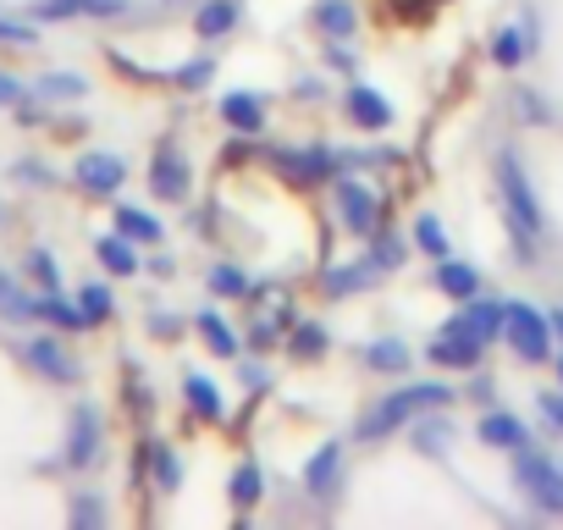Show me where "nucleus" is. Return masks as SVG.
<instances>
[{
	"label": "nucleus",
	"mask_w": 563,
	"mask_h": 530,
	"mask_svg": "<svg viewBox=\"0 0 563 530\" xmlns=\"http://www.w3.org/2000/svg\"><path fill=\"white\" fill-rule=\"evenodd\" d=\"M453 393L442 387V382H420V387H398V393H387L365 420H360V442H382V437H393L398 426H409L420 409H442Z\"/></svg>",
	"instance_id": "1"
},
{
	"label": "nucleus",
	"mask_w": 563,
	"mask_h": 530,
	"mask_svg": "<svg viewBox=\"0 0 563 530\" xmlns=\"http://www.w3.org/2000/svg\"><path fill=\"white\" fill-rule=\"evenodd\" d=\"M497 194H503V210H508V227L519 232V243L541 238V227H547L541 221V199H536V188H530V177H525L514 150L497 155Z\"/></svg>",
	"instance_id": "2"
},
{
	"label": "nucleus",
	"mask_w": 563,
	"mask_h": 530,
	"mask_svg": "<svg viewBox=\"0 0 563 530\" xmlns=\"http://www.w3.org/2000/svg\"><path fill=\"white\" fill-rule=\"evenodd\" d=\"M481 349H486V338H481L464 316H453V321L431 338L426 360H431V365H442V371H475V365H481Z\"/></svg>",
	"instance_id": "3"
},
{
	"label": "nucleus",
	"mask_w": 563,
	"mask_h": 530,
	"mask_svg": "<svg viewBox=\"0 0 563 530\" xmlns=\"http://www.w3.org/2000/svg\"><path fill=\"white\" fill-rule=\"evenodd\" d=\"M508 343L519 360H552V316H541L536 305H508Z\"/></svg>",
	"instance_id": "4"
},
{
	"label": "nucleus",
	"mask_w": 563,
	"mask_h": 530,
	"mask_svg": "<svg viewBox=\"0 0 563 530\" xmlns=\"http://www.w3.org/2000/svg\"><path fill=\"white\" fill-rule=\"evenodd\" d=\"M514 475H519V486H525L547 514H563V470H558L552 459H541V453H525V448H519Z\"/></svg>",
	"instance_id": "5"
},
{
	"label": "nucleus",
	"mask_w": 563,
	"mask_h": 530,
	"mask_svg": "<svg viewBox=\"0 0 563 530\" xmlns=\"http://www.w3.org/2000/svg\"><path fill=\"white\" fill-rule=\"evenodd\" d=\"M338 210H343V227H349L354 238H371L376 221H382V199H376L360 177H343V183H338Z\"/></svg>",
	"instance_id": "6"
},
{
	"label": "nucleus",
	"mask_w": 563,
	"mask_h": 530,
	"mask_svg": "<svg viewBox=\"0 0 563 530\" xmlns=\"http://www.w3.org/2000/svg\"><path fill=\"white\" fill-rule=\"evenodd\" d=\"M95 453H100V415H95V404H78L73 426H67V464L84 470V464H95Z\"/></svg>",
	"instance_id": "7"
},
{
	"label": "nucleus",
	"mask_w": 563,
	"mask_h": 530,
	"mask_svg": "<svg viewBox=\"0 0 563 530\" xmlns=\"http://www.w3.org/2000/svg\"><path fill=\"white\" fill-rule=\"evenodd\" d=\"M78 183H84L95 199H106V194H117V188L128 183V166L100 150V155H84V161H78Z\"/></svg>",
	"instance_id": "8"
},
{
	"label": "nucleus",
	"mask_w": 563,
	"mask_h": 530,
	"mask_svg": "<svg viewBox=\"0 0 563 530\" xmlns=\"http://www.w3.org/2000/svg\"><path fill=\"white\" fill-rule=\"evenodd\" d=\"M150 188H155L161 199H183V194H188V161H183L172 144L155 150V161H150Z\"/></svg>",
	"instance_id": "9"
},
{
	"label": "nucleus",
	"mask_w": 563,
	"mask_h": 530,
	"mask_svg": "<svg viewBox=\"0 0 563 530\" xmlns=\"http://www.w3.org/2000/svg\"><path fill=\"white\" fill-rule=\"evenodd\" d=\"M276 172L288 183H321L332 177V150H288V155H276Z\"/></svg>",
	"instance_id": "10"
},
{
	"label": "nucleus",
	"mask_w": 563,
	"mask_h": 530,
	"mask_svg": "<svg viewBox=\"0 0 563 530\" xmlns=\"http://www.w3.org/2000/svg\"><path fill=\"white\" fill-rule=\"evenodd\" d=\"M349 117L365 128V133H382V128H393V106L371 89V84H354L349 89Z\"/></svg>",
	"instance_id": "11"
},
{
	"label": "nucleus",
	"mask_w": 563,
	"mask_h": 530,
	"mask_svg": "<svg viewBox=\"0 0 563 530\" xmlns=\"http://www.w3.org/2000/svg\"><path fill=\"white\" fill-rule=\"evenodd\" d=\"M238 18H243V0H205V7L194 12V34L199 40H221V34L238 29Z\"/></svg>",
	"instance_id": "12"
},
{
	"label": "nucleus",
	"mask_w": 563,
	"mask_h": 530,
	"mask_svg": "<svg viewBox=\"0 0 563 530\" xmlns=\"http://www.w3.org/2000/svg\"><path fill=\"white\" fill-rule=\"evenodd\" d=\"M221 122H227L232 133H260V128H265V106H260L254 95H243V89H227V95H221Z\"/></svg>",
	"instance_id": "13"
},
{
	"label": "nucleus",
	"mask_w": 563,
	"mask_h": 530,
	"mask_svg": "<svg viewBox=\"0 0 563 530\" xmlns=\"http://www.w3.org/2000/svg\"><path fill=\"white\" fill-rule=\"evenodd\" d=\"M316 29L327 40H349V34H360V7L354 0H316Z\"/></svg>",
	"instance_id": "14"
},
{
	"label": "nucleus",
	"mask_w": 563,
	"mask_h": 530,
	"mask_svg": "<svg viewBox=\"0 0 563 530\" xmlns=\"http://www.w3.org/2000/svg\"><path fill=\"white\" fill-rule=\"evenodd\" d=\"M481 442H486V448H514V453H519V448L530 442V431H525V420L492 409V415H481Z\"/></svg>",
	"instance_id": "15"
},
{
	"label": "nucleus",
	"mask_w": 563,
	"mask_h": 530,
	"mask_svg": "<svg viewBox=\"0 0 563 530\" xmlns=\"http://www.w3.org/2000/svg\"><path fill=\"white\" fill-rule=\"evenodd\" d=\"M437 288H442L448 299H475V294H481V272H475V265H464V260H448V254H442Z\"/></svg>",
	"instance_id": "16"
},
{
	"label": "nucleus",
	"mask_w": 563,
	"mask_h": 530,
	"mask_svg": "<svg viewBox=\"0 0 563 530\" xmlns=\"http://www.w3.org/2000/svg\"><path fill=\"white\" fill-rule=\"evenodd\" d=\"M338 470H343V448H338V442H321V448H316V459L305 464V486L327 497V492L338 486Z\"/></svg>",
	"instance_id": "17"
},
{
	"label": "nucleus",
	"mask_w": 563,
	"mask_h": 530,
	"mask_svg": "<svg viewBox=\"0 0 563 530\" xmlns=\"http://www.w3.org/2000/svg\"><path fill=\"white\" fill-rule=\"evenodd\" d=\"M29 360H34L51 382H73V376H78V365L67 360V349H62L56 338H34V343H29Z\"/></svg>",
	"instance_id": "18"
},
{
	"label": "nucleus",
	"mask_w": 563,
	"mask_h": 530,
	"mask_svg": "<svg viewBox=\"0 0 563 530\" xmlns=\"http://www.w3.org/2000/svg\"><path fill=\"white\" fill-rule=\"evenodd\" d=\"M530 51H536V45H530V23H519V29H503V34L492 40V62H497V67H519Z\"/></svg>",
	"instance_id": "19"
},
{
	"label": "nucleus",
	"mask_w": 563,
	"mask_h": 530,
	"mask_svg": "<svg viewBox=\"0 0 563 530\" xmlns=\"http://www.w3.org/2000/svg\"><path fill=\"white\" fill-rule=\"evenodd\" d=\"M183 393H188V409H194V415H205V420H221V415H227V404H221V393H216L210 376L194 371V376L183 382Z\"/></svg>",
	"instance_id": "20"
},
{
	"label": "nucleus",
	"mask_w": 563,
	"mask_h": 530,
	"mask_svg": "<svg viewBox=\"0 0 563 530\" xmlns=\"http://www.w3.org/2000/svg\"><path fill=\"white\" fill-rule=\"evenodd\" d=\"M117 232L133 238V243H161V221L150 210H139V205H122L117 210Z\"/></svg>",
	"instance_id": "21"
},
{
	"label": "nucleus",
	"mask_w": 563,
	"mask_h": 530,
	"mask_svg": "<svg viewBox=\"0 0 563 530\" xmlns=\"http://www.w3.org/2000/svg\"><path fill=\"white\" fill-rule=\"evenodd\" d=\"M464 321H470V327H475V332H481V338L492 343V338H497V332L508 327V305H497V299H470Z\"/></svg>",
	"instance_id": "22"
},
{
	"label": "nucleus",
	"mask_w": 563,
	"mask_h": 530,
	"mask_svg": "<svg viewBox=\"0 0 563 530\" xmlns=\"http://www.w3.org/2000/svg\"><path fill=\"white\" fill-rule=\"evenodd\" d=\"M100 260L111 265L117 277H133V272H139V249H133V238H122V232L100 238Z\"/></svg>",
	"instance_id": "23"
},
{
	"label": "nucleus",
	"mask_w": 563,
	"mask_h": 530,
	"mask_svg": "<svg viewBox=\"0 0 563 530\" xmlns=\"http://www.w3.org/2000/svg\"><path fill=\"white\" fill-rule=\"evenodd\" d=\"M409 360H415V354H409L398 338H382V343L365 354V365H371V371H382V376H404V371H409Z\"/></svg>",
	"instance_id": "24"
},
{
	"label": "nucleus",
	"mask_w": 563,
	"mask_h": 530,
	"mask_svg": "<svg viewBox=\"0 0 563 530\" xmlns=\"http://www.w3.org/2000/svg\"><path fill=\"white\" fill-rule=\"evenodd\" d=\"M34 316H45V321H56V327H67V332H78V327H89V316H84V305H67V299H56V294H45V299L34 305Z\"/></svg>",
	"instance_id": "25"
},
{
	"label": "nucleus",
	"mask_w": 563,
	"mask_h": 530,
	"mask_svg": "<svg viewBox=\"0 0 563 530\" xmlns=\"http://www.w3.org/2000/svg\"><path fill=\"white\" fill-rule=\"evenodd\" d=\"M371 277H376L371 260H360V265H332V272H327V294H354V288H365Z\"/></svg>",
	"instance_id": "26"
},
{
	"label": "nucleus",
	"mask_w": 563,
	"mask_h": 530,
	"mask_svg": "<svg viewBox=\"0 0 563 530\" xmlns=\"http://www.w3.org/2000/svg\"><path fill=\"white\" fill-rule=\"evenodd\" d=\"M150 459H155V486L161 492H183V464L166 442H150Z\"/></svg>",
	"instance_id": "27"
},
{
	"label": "nucleus",
	"mask_w": 563,
	"mask_h": 530,
	"mask_svg": "<svg viewBox=\"0 0 563 530\" xmlns=\"http://www.w3.org/2000/svg\"><path fill=\"white\" fill-rule=\"evenodd\" d=\"M199 332H205V343H210L216 354H238V349H243V343H238V332H232L216 310H205V316H199Z\"/></svg>",
	"instance_id": "28"
},
{
	"label": "nucleus",
	"mask_w": 563,
	"mask_h": 530,
	"mask_svg": "<svg viewBox=\"0 0 563 530\" xmlns=\"http://www.w3.org/2000/svg\"><path fill=\"white\" fill-rule=\"evenodd\" d=\"M84 89H89V84H84L78 73H45V78H40V95H45V100H78Z\"/></svg>",
	"instance_id": "29"
},
{
	"label": "nucleus",
	"mask_w": 563,
	"mask_h": 530,
	"mask_svg": "<svg viewBox=\"0 0 563 530\" xmlns=\"http://www.w3.org/2000/svg\"><path fill=\"white\" fill-rule=\"evenodd\" d=\"M398 260H404V238H393V232H371V265H376V272H393Z\"/></svg>",
	"instance_id": "30"
},
{
	"label": "nucleus",
	"mask_w": 563,
	"mask_h": 530,
	"mask_svg": "<svg viewBox=\"0 0 563 530\" xmlns=\"http://www.w3.org/2000/svg\"><path fill=\"white\" fill-rule=\"evenodd\" d=\"M260 492H265V486H260V470H254V464H238V475H232V503H238V508H254Z\"/></svg>",
	"instance_id": "31"
},
{
	"label": "nucleus",
	"mask_w": 563,
	"mask_h": 530,
	"mask_svg": "<svg viewBox=\"0 0 563 530\" xmlns=\"http://www.w3.org/2000/svg\"><path fill=\"white\" fill-rule=\"evenodd\" d=\"M415 243H420L426 254L442 260V254H448V232H442V221H437V216H420V221H415Z\"/></svg>",
	"instance_id": "32"
},
{
	"label": "nucleus",
	"mask_w": 563,
	"mask_h": 530,
	"mask_svg": "<svg viewBox=\"0 0 563 530\" xmlns=\"http://www.w3.org/2000/svg\"><path fill=\"white\" fill-rule=\"evenodd\" d=\"M78 305H84V316H89V327H100V321H111V288H100V283H89V288L78 294Z\"/></svg>",
	"instance_id": "33"
},
{
	"label": "nucleus",
	"mask_w": 563,
	"mask_h": 530,
	"mask_svg": "<svg viewBox=\"0 0 563 530\" xmlns=\"http://www.w3.org/2000/svg\"><path fill=\"white\" fill-rule=\"evenodd\" d=\"M299 360H316V354H327V327H316V321H305L299 332H294V343H288Z\"/></svg>",
	"instance_id": "34"
},
{
	"label": "nucleus",
	"mask_w": 563,
	"mask_h": 530,
	"mask_svg": "<svg viewBox=\"0 0 563 530\" xmlns=\"http://www.w3.org/2000/svg\"><path fill=\"white\" fill-rule=\"evenodd\" d=\"M249 288V277L238 272V265H216L210 272V294H243Z\"/></svg>",
	"instance_id": "35"
},
{
	"label": "nucleus",
	"mask_w": 563,
	"mask_h": 530,
	"mask_svg": "<svg viewBox=\"0 0 563 530\" xmlns=\"http://www.w3.org/2000/svg\"><path fill=\"white\" fill-rule=\"evenodd\" d=\"M0 316H12V321H18V316H34V305H29L12 283H0Z\"/></svg>",
	"instance_id": "36"
},
{
	"label": "nucleus",
	"mask_w": 563,
	"mask_h": 530,
	"mask_svg": "<svg viewBox=\"0 0 563 530\" xmlns=\"http://www.w3.org/2000/svg\"><path fill=\"white\" fill-rule=\"evenodd\" d=\"M29 272H34V283H45V288H51V294H56V283H62V272H56V260H51V254H45V249H40V254H34V260H29Z\"/></svg>",
	"instance_id": "37"
},
{
	"label": "nucleus",
	"mask_w": 563,
	"mask_h": 530,
	"mask_svg": "<svg viewBox=\"0 0 563 530\" xmlns=\"http://www.w3.org/2000/svg\"><path fill=\"white\" fill-rule=\"evenodd\" d=\"M210 84V62H188L177 67V89H205Z\"/></svg>",
	"instance_id": "38"
},
{
	"label": "nucleus",
	"mask_w": 563,
	"mask_h": 530,
	"mask_svg": "<svg viewBox=\"0 0 563 530\" xmlns=\"http://www.w3.org/2000/svg\"><path fill=\"white\" fill-rule=\"evenodd\" d=\"M45 23H62V18H78V0H40V7H34Z\"/></svg>",
	"instance_id": "39"
},
{
	"label": "nucleus",
	"mask_w": 563,
	"mask_h": 530,
	"mask_svg": "<svg viewBox=\"0 0 563 530\" xmlns=\"http://www.w3.org/2000/svg\"><path fill=\"white\" fill-rule=\"evenodd\" d=\"M78 12H89V18H122L128 0H78Z\"/></svg>",
	"instance_id": "40"
},
{
	"label": "nucleus",
	"mask_w": 563,
	"mask_h": 530,
	"mask_svg": "<svg viewBox=\"0 0 563 530\" xmlns=\"http://www.w3.org/2000/svg\"><path fill=\"white\" fill-rule=\"evenodd\" d=\"M0 40H7V45H34V29H29V23H12V18H0Z\"/></svg>",
	"instance_id": "41"
},
{
	"label": "nucleus",
	"mask_w": 563,
	"mask_h": 530,
	"mask_svg": "<svg viewBox=\"0 0 563 530\" xmlns=\"http://www.w3.org/2000/svg\"><path fill=\"white\" fill-rule=\"evenodd\" d=\"M536 404H541V415H547V426H558V431H563V393H541Z\"/></svg>",
	"instance_id": "42"
},
{
	"label": "nucleus",
	"mask_w": 563,
	"mask_h": 530,
	"mask_svg": "<svg viewBox=\"0 0 563 530\" xmlns=\"http://www.w3.org/2000/svg\"><path fill=\"white\" fill-rule=\"evenodd\" d=\"M73 519H78V525H100V519H106V508H100L95 497H78V508H73Z\"/></svg>",
	"instance_id": "43"
},
{
	"label": "nucleus",
	"mask_w": 563,
	"mask_h": 530,
	"mask_svg": "<svg viewBox=\"0 0 563 530\" xmlns=\"http://www.w3.org/2000/svg\"><path fill=\"white\" fill-rule=\"evenodd\" d=\"M420 437H426V442H420V448H431V453H437V448H442V442H453V426H426V431H420Z\"/></svg>",
	"instance_id": "44"
},
{
	"label": "nucleus",
	"mask_w": 563,
	"mask_h": 530,
	"mask_svg": "<svg viewBox=\"0 0 563 530\" xmlns=\"http://www.w3.org/2000/svg\"><path fill=\"white\" fill-rule=\"evenodd\" d=\"M18 95H23V89H18V78H12V73H0V106H12Z\"/></svg>",
	"instance_id": "45"
},
{
	"label": "nucleus",
	"mask_w": 563,
	"mask_h": 530,
	"mask_svg": "<svg viewBox=\"0 0 563 530\" xmlns=\"http://www.w3.org/2000/svg\"><path fill=\"white\" fill-rule=\"evenodd\" d=\"M276 343V327H254V349H271Z\"/></svg>",
	"instance_id": "46"
},
{
	"label": "nucleus",
	"mask_w": 563,
	"mask_h": 530,
	"mask_svg": "<svg viewBox=\"0 0 563 530\" xmlns=\"http://www.w3.org/2000/svg\"><path fill=\"white\" fill-rule=\"evenodd\" d=\"M552 332H558V338H563V310H552Z\"/></svg>",
	"instance_id": "47"
},
{
	"label": "nucleus",
	"mask_w": 563,
	"mask_h": 530,
	"mask_svg": "<svg viewBox=\"0 0 563 530\" xmlns=\"http://www.w3.org/2000/svg\"><path fill=\"white\" fill-rule=\"evenodd\" d=\"M558 376H563V354H558Z\"/></svg>",
	"instance_id": "48"
}]
</instances>
